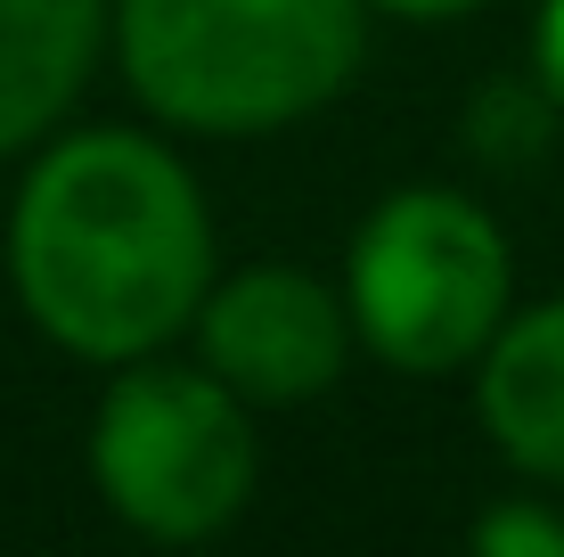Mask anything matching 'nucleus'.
<instances>
[{
  "instance_id": "obj_4",
  "label": "nucleus",
  "mask_w": 564,
  "mask_h": 557,
  "mask_svg": "<svg viewBox=\"0 0 564 557\" xmlns=\"http://www.w3.org/2000/svg\"><path fill=\"white\" fill-rule=\"evenodd\" d=\"M262 443L254 401L205 369V361H115L99 410H90V484L115 525L140 542H213L254 501Z\"/></svg>"
},
{
  "instance_id": "obj_1",
  "label": "nucleus",
  "mask_w": 564,
  "mask_h": 557,
  "mask_svg": "<svg viewBox=\"0 0 564 557\" xmlns=\"http://www.w3.org/2000/svg\"><path fill=\"white\" fill-rule=\"evenodd\" d=\"M9 287L74 361L164 353L213 287V205L155 131H66L9 205Z\"/></svg>"
},
{
  "instance_id": "obj_9",
  "label": "nucleus",
  "mask_w": 564,
  "mask_h": 557,
  "mask_svg": "<svg viewBox=\"0 0 564 557\" xmlns=\"http://www.w3.org/2000/svg\"><path fill=\"white\" fill-rule=\"evenodd\" d=\"M466 542L482 557H564V508L549 501H499L466 525Z\"/></svg>"
},
{
  "instance_id": "obj_5",
  "label": "nucleus",
  "mask_w": 564,
  "mask_h": 557,
  "mask_svg": "<svg viewBox=\"0 0 564 557\" xmlns=\"http://www.w3.org/2000/svg\"><path fill=\"white\" fill-rule=\"evenodd\" d=\"M197 361L221 386H238L246 401H311L344 377V361L360 353L344 287H327L303 263H254V271H213L197 303Z\"/></svg>"
},
{
  "instance_id": "obj_8",
  "label": "nucleus",
  "mask_w": 564,
  "mask_h": 557,
  "mask_svg": "<svg viewBox=\"0 0 564 557\" xmlns=\"http://www.w3.org/2000/svg\"><path fill=\"white\" fill-rule=\"evenodd\" d=\"M549 131H556V99L532 74H523V83H482L475 107H466V148L491 172H523L549 148Z\"/></svg>"
},
{
  "instance_id": "obj_3",
  "label": "nucleus",
  "mask_w": 564,
  "mask_h": 557,
  "mask_svg": "<svg viewBox=\"0 0 564 557\" xmlns=\"http://www.w3.org/2000/svg\"><path fill=\"white\" fill-rule=\"evenodd\" d=\"M344 312L360 353H377L401 377L475 369V353L516 312V255L491 205L466 189L417 181L368 205L344 255Z\"/></svg>"
},
{
  "instance_id": "obj_2",
  "label": "nucleus",
  "mask_w": 564,
  "mask_h": 557,
  "mask_svg": "<svg viewBox=\"0 0 564 557\" xmlns=\"http://www.w3.org/2000/svg\"><path fill=\"white\" fill-rule=\"evenodd\" d=\"M368 0H115V57L155 124L262 140L360 74Z\"/></svg>"
},
{
  "instance_id": "obj_7",
  "label": "nucleus",
  "mask_w": 564,
  "mask_h": 557,
  "mask_svg": "<svg viewBox=\"0 0 564 557\" xmlns=\"http://www.w3.org/2000/svg\"><path fill=\"white\" fill-rule=\"evenodd\" d=\"M107 42V0H0V157L50 140Z\"/></svg>"
},
{
  "instance_id": "obj_11",
  "label": "nucleus",
  "mask_w": 564,
  "mask_h": 557,
  "mask_svg": "<svg viewBox=\"0 0 564 557\" xmlns=\"http://www.w3.org/2000/svg\"><path fill=\"white\" fill-rule=\"evenodd\" d=\"M377 17H410V25H434V17H466L482 9V0H368Z\"/></svg>"
},
{
  "instance_id": "obj_6",
  "label": "nucleus",
  "mask_w": 564,
  "mask_h": 557,
  "mask_svg": "<svg viewBox=\"0 0 564 557\" xmlns=\"http://www.w3.org/2000/svg\"><path fill=\"white\" fill-rule=\"evenodd\" d=\"M475 418L516 475L564 492V296L508 312L475 353Z\"/></svg>"
},
{
  "instance_id": "obj_10",
  "label": "nucleus",
  "mask_w": 564,
  "mask_h": 557,
  "mask_svg": "<svg viewBox=\"0 0 564 557\" xmlns=\"http://www.w3.org/2000/svg\"><path fill=\"white\" fill-rule=\"evenodd\" d=\"M532 83L564 115V0H540V17H532Z\"/></svg>"
}]
</instances>
